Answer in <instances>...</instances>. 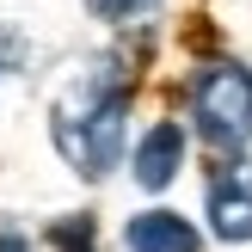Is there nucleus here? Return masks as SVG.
I'll use <instances>...</instances> for the list:
<instances>
[{
    "mask_svg": "<svg viewBox=\"0 0 252 252\" xmlns=\"http://www.w3.org/2000/svg\"><path fill=\"white\" fill-rule=\"evenodd\" d=\"M123 129H129V80L111 62L98 74H86V86H74L56 105V148L86 179H105L123 160Z\"/></svg>",
    "mask_w": 252,
    "mask_h": 252,
    "instance_id": "nucleus-1",
    "label": "nucleus"
},
{
    "mask_svg": "<svg viewBox=\"0 0 252 252\" xmlns=\"http://www.w3.org/2000/svg\"><path fill=\"white\" fill-rule=\"evenodd\" d=\"M191 117L216 154H240L252 142V68H240V62L203 68L191 86Z\"/></svg>",
    "mask_w": 252,
    "mask_h": 252,
    "instance_id": "nucleus-2",
    "label": "nucleus"
},
{
    "mask_svg": "<svg viewBox=\"0 0 252 252\" xmlns=\"http://www.w3.org/2000/svg\"><path fill=\"white\" fill-rule=\"evenodd\" d=\"M179 166H185V129L179 123H154V129L142 135V148H135V185L166 191V185L179 179Z\"/></svg>",
    "mask_w": 252,
    "mask_h": 252,
    "instance_id": "nucleus-3",
    "label": "nucleus"
},
{
    "mask_svg": "<svg viewBox=\"0 0 252 252\" xmlns=\"http://www.w3.org/2000/svg\"><path fill=\"white\" fill-rule=\"evenodd\" d=\"M123 246L129 252H197V228L172 209H142L123 228Z\"/></svg>",
    "mask_w": 252,
    "mask_h": 252,
    "instance_id": "nucleus-4",
    "label": "nucleus"
},
{
    "mask_svg": "<svg viewBox=\"0 0 252 252\" xmlns=\"http://www.w3.org/2000/svg\"><path fill=\"white\" fill-rule=\"evenodd\" d=\"M209 228H216V240H228V246L252 240V191L240 179H216L209 185Z\"/></svg>",
    "mask_w": 252,
    "mask_h": 252,
    "instance_id": "nucleus-5",
    "label": "nucleus"
},
{
    "mask_svg": "<svg viewBox=\"0 0 252 252\" xmlns=\"http://www.w3.org/2000/svg\"><path fill=\"white\" fill-rule=\"evenodd\" d=\"M93 6V19H129V12H142L148 0H86Z\"/></svg>",
    "mask_w": 252,
    "mask_h": 252,
    "instance_id": "nucleus-6",
    "label": "nucleus"
}]
</instances>
